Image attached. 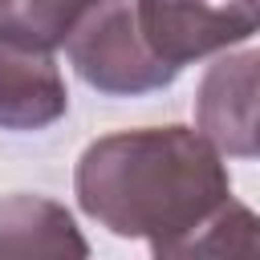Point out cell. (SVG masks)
<instances>
[{
	"instance_id": "cell-6",
	"label": "cell",
	"mask_w": 260,
	"mask_h": 260,
	"mask_svg": "<svg viewBox=\"0 0 260 260\" xmlns=\"http://www.w3.org/2000/svg\"><path fill=\"white\" fill-rule=\"evenodd\" d=\"M85 240L77 236L65 207L41 195H8L0 199V256H85Z\"/></svg>"
},
{
	"instance_id": "cell-7",
	"label": "cell",
	"mask_w": 260,
	"mask_h": 260,
	"mask_svg": "<svg viewBox=\"0 0 260 260\" xmlns=\"http://www.w3.org/2000/svg\"><path fill=\"white\" fill-rule=\"evenodd\" d=\"M98 0H0V37L32 49H57Z\"/></svg>"
},
{
	"instance_id": "cell-4",
	"label": "cell",
	"mask_w": 260,
	"mask_h": 260,
	"mask_svg": "<svg viewBox=\"0 0 260 260\" xmlns=\"http://www.w3.org/2000/svg\"><path fill=\"white\" fill-rule=\"evenodd\" d=\"M195 130L232 158H260V49L228 53L199 77Z\"/></svg>"
},
{
	"instance_id": "cell-2",
	"label": "cell",
	"mask_w": 260,
	"mask_h": 260,
	"mask_svg": "<svg viewBox=\"0 0 260 260\" xmlns=\"http://www.w3.org/2000/svg\"><path fill=\"white\" fill-rule=\"evenodd\" d=\"M77 77L110 98H138L167 89L179 73L167 69L138 32L134 0H98L65 37Z\"/></svg>"
},
{
	"instance_id": "cell-1",
	"label": "cell",
	"mask_w": 260,
	"mask_h": 260,
	"mask_svg": "<svg viewBox=\"0 0 260 260\" xmlns=\"http://www.w3.org/2000/svg\"><path fill=\"white\" fill-rule=\"evenodd\" d=\"M73 191L106 232L146 240L154 256H171L232 199V179L199 130L146 126L89 142L77 158Z\"/></svg>"
},
{
	"instance_id": "cell-8",
	"label": "cell",
	"mask_w": 260,
	"mask_h": 260,
	"mask_svg": "<svg viewBox=\"0 0 260 260\" xmlns=\"http://www.w3.org/2000/svg\"><path fill=\"white\" fill-rule=\"evenodd\" d=\"M171 256H260V215H252L244 203L228 199Z\"/></svg>"
},
{
	"instance_id": "cell-3",
	"label": "cell",
	"mask_w": 260,
	"mask_h": 260,
	"mask_svg": "<svg viewBox=\"0 0 260 260\" xmlns=\"http://www.w3.org/2000/svg\"><path fill=\"white\" fill-rule=\"evenodd\" d=\"M134 12L146 49L175 73L260 32V0H134Z\"/></svg>"
},
{
	"instance_id": "cell-5",
	"label": "cell",
	"mask_w": 260,
	"mask_h": 260,
	"mask_svg": "<svg viewBox=\"0 0 260 260\" xmlns=\"http://www.w3.org/2000/svg\"><path fill=\"white\" fill-rule=\"evenodd\" d=\"M69 106L53 49H32L0 37V130H45Z\"/></svg>"
}]
</instances>
